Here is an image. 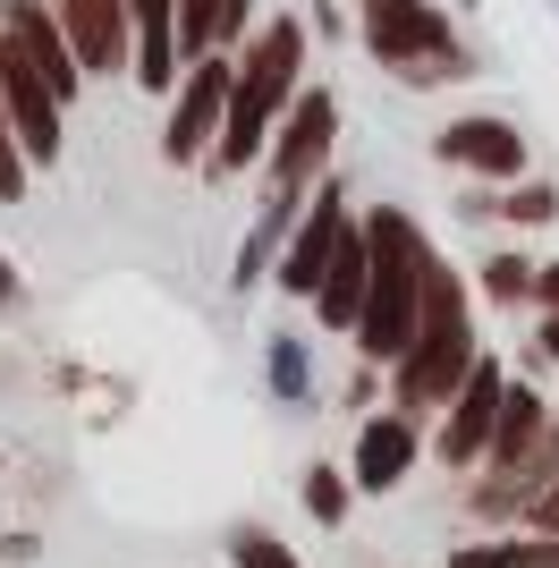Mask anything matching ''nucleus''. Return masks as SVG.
I'll list each match as a JSON object with an SVG mask.
<instances>
[{
  "mask_svg": "<svg viewBox=\"0 0 559 568\" xmlns=\"http://www.w3.org/2000/svg\"><path fill=\"white\" fill-rule=\"evenodd\" d=\"M500 221H517V230H542V221L559 213V187H542V179H509V195L491 204Z\"/></svg>",
  "mask_w": 559,
  "mask_h": 568,
  "instance_id": "4be33fe9",
  "label": "nucleus"
},
{
  "mask_svg": "<svg viewBox=\"0 0 559 568\" xmlns=\"http://www.w3.org/2000/svg\"><path fill=\"white\" fill-rule=\"evenodd\" d=\"M484 297L491 306H535V263L517 255V246H491L484 255Z\"/></svg>",
  "mask_w": 559,
  "mask_h": 568,
  "instance_id": "aec40b11",
  "label": "nucleus"
},
{
  "mask_svg": "<svg viewBox=\"0 0 559 568\" xmlns=\"http://www.w3.org/2000/svg\"><path fill=\"white\" fill-rule=\"evenodd\" d=\"M416 467H424V425H416V416H398V407H373L365 425H356L348 484H356V493H398Z\"/></svg>",
  "mask_w": 559,
  "mask_h": 568,
  "instance_id": "f8f14e48",
  "label": "nucleus"
},
{
  "mask_svg": "<svg viewBox=\"0 0 559 568\" xmlns=\"http://www.w3.org/2000/svg\"><path fill=\"white\" fill-rule=\"evenodd\" d=\"M18 297H26V288H18V272H9V255H0V314L18 306Z\"/></svg>",
  "mask_w": 559,
  "mask_h": 568,
  "instance_id": "c85d7f7f",
  "label": "nucleus"
},
{
  "mask_svg": "<svg viewBox=\"0 0 559 568\" xmlns=\"http://www.w3.org/2000/svg\"><path fill=\"white\" fill-rule=\"evenodd\" d=\"M51 18H60V34H69L85 77H128V51H136L128 0H51Z\"/></svg>",
  "mask_w": 559,
  "mask_h": 568,
  "instance_id": "ddd939ff",
  "label": "nucleus"
},
{
  "mask_svg": "<svg viewBox=\"0 0 559 568\" xmlns=\"http://www.w3.org/2000/svg\"><path fill=\"white\" fill-rule=\"evenodd\" d=\"M305 18L297 9H280V18H263L246 43H237V77H230V111H221V136H212L204 170L212 179H237V170H255L263 162V144H272L280 111L297 102L305 85Z\"/></svg>",
  "mask_w": 559,
  "mask_h": 568,
  "instance_id": "f257e3e1",
  "label": "nucleus"
},
{
  "mask_svg": "<svg viewBox=\"0 0 559 568\" xmlns=\"http://www.w3.org/2000/svg\"><path fill=\"white\" fill-rule=\"evenodd\" d=\"M0 34L43 69V85L60 102L85 94V69H77V51H69V34H60V18H51V0H0Z\"/></svg>",
  "mask_w": 559,
  "mask_h": 568,
  "instance_id": "4468645a",
  "label": "nucleus"
},
{
  "mask_svg": "<svg viewBox=\"0 0 559 568\" xmlns=\"http://www.w3.org/2000/svg\"><path fill=\"white\" fill-rule=\"evenodd\" d=\"M272 390H280L288 407L314 390V374H305V348H297V339H272Z\"/></svg>",
  "mask_w": 559,
  "mask_h": 568,
  "instance_id": "b1692460",
  "label": "nucleus"
},
{
  "mask_svg": "<svg viewBox=\"0 0 559 568\" xmlns=\"http://www.w3.org/2000/svg\"><path fill=\"white\" fill-rule=\"evenodd\" d=\"M500 390H509V365L500 356H475L466 382L441 399V433H433V458L441 467H484V442H491V416H500Z\"/></svg>",
  "mask_w": 559,
  "mask_h": 568,
  "instance_id": "1a4fd4ad",
  "label": "nucleus"
},
{
  "mask_svg": "<svg viewBox=\"0 0 559 568\" xmlns=\"http://www.w3.org/2000/svg\"><path fill=\"white\" fill-rule=\"evenodd\" d=\"M305 306H314L323 332H339V339L356 332V306H365V230H356V221H348V237L331 246V263H323V281H314Z\"/></svg>",
  "mask_w": 559,
  "mask_h": 568,
  "instance_id": "dca6fc26",
  "label": "nucleus"
},
{
  "mask_svg": "<svg viewBox=\"0 0 559 568\" xmlns=\"http://www.w3.org/2000/svg\"><path fill=\"white\" fill-rule=\"evenodd\" d=\"M449 568H559V535H535V544H458Z\"/></svg>",
  "mask_w": 559,
  "mask_h": 568,
  "instance_id": "6ab92c4d",
  "label": "nucleus"
},
{
  "mask_svg": "<svg viewBox=\"0 0 559 568\" xmlns=\"http://www.w3.org/2000/svg\"><path fill=\"white\" fill-rule=\"evenodd\" d=\"M365 306H356V356L365 365H390L416 332V306H424V255H433V237L416 230V213H398V204H373L365 221Z\"/></svg>",
  "mask_w": 559,
  "mask_h": 568,
  "instance_id": "7ed1b4c3",
  "label": "nucleus"
},
{
  "mask_svg": "<svg viewBox=\"0 0 559 568\" xmlns=\"http://www.w3.org/2000/svg\"><path fill=\"white\" fill-rule=\"evenodd\" d=\"M128 26H136L128 77H136L144 94H170L179 85V0H128Z\"/></svg>",
  "mask_w": 559,
  "mask_h": 568,
  "instance_id": "2eb2a0df",
  "label": "nucleus"
},
{
  "mask_svg": "<svg viewBox=\"0 0 559 568\" xmlns=\"http://www.w3.org/2000/svg\"><path fill=\"white\" fill-rule=\"evenodd\" d=\"M517 518L535 526V535H559V475H551V484H542L535 500H526V509H517Z\"/></svg>",
  "mask_w": 559,
  "mask_h": 568,
  "instance_id": "a878e982",
  "label": "nucleus"
},
{
  "mask_svg": "<svg viewBox=\"0 0 559 568\" xmlns=\"http://www.w3.org/2000/svg\"><path fill=\"white\" fill-rule=\"evenodd\" d=\"M230 77H237V51H186V60H179L170 128H162V153L179 170H204L212 136H221V111H230Z\"/></svg>",
  "mask_w": 559,
  "mask_h": 568,
  "instance_id": "423d86ee",
  "label": "nucleus"
},
{
  "mask_svg": "<svg viewBox=\"0 0 559 568\" xmlns=\"http://www.w3.org/2000/svg\"><path fill=\"white\" fill-rule=\"evenodd\" d=\"M348 187L339 179H314V195L297 204V221H288V237H280V255H272V281L288 288V297H314V281H323V263L331 246L348 237Z\"/></svg>",
  "mask_w": 559,
  "mask_h": 568,
  "instance_id": "6e6552de",
  "label": "nucleus"
},
{
  "mask_svg": "<svg viewBox=\"0 0 559 568\" xmlns=\"http://www.w3.org/2000/svg\"><path fill=\"white\" fill-rule=\"evenodd\" d=\"M433 153H441L449 170H475L484 187H509V179H526V136H517V119H491V111L449 119L441 136H433Z\"/></svg>",
  "mask_w": 559,
  "mask_h": 568,
  "instance_id": "9d476101",
  "label": "nucleus"
},
{
  "mask_svg": "<svg viewBox=\"0 0 559 568\" xmlns=\"http://www.w3.org/2000/svg\"><path fill=\"white\" fill-rule=\"evenodd\" d=\"M559 475V407H551V425H542V442L526 458H509V467H484L475 484H466V518H484V526H509L526 500L542 493Z\"/></svg>",
  "mask_w": 559,
  "mask_h": 568,
  "instance_id": "9b49d317",
  "label": "nucleus"
},
{
  "mask_svg": "<svg viewBox=\"0 0 559 568\" xmlns=\"http://www.w3.org/2000/svg\"><path fill=\"white\" fill-rule=\"evenodd\" d=\"M484 356V339H475V314H466V281L449 272L441 255H424V306H416V332H407V348L382 365L390 374V407L398 416H441V399L466 382V365Z\"/></svg>",
  "mask_w": 559,
  "mask_h": 568,
  "instance_id": "f03ea898",
  "label": "nucleus"
},
{
  "mask_svg": "<svg viewBox=\"0 0 559 568\" xmlns=\"http://www.w3.org/2000/svg\"><path fill=\"white\" fill-rule=\"evenodd\" d=\"M255 0H179V60L186 51H237Z\"/></svg>",
  "mask_w": 559,
  "mask_h": 568,
  "instance_id": "a211bd4d",
  "label": "nucleus"
},
{
  "mask_svg": "<svg viewBox=\"0 0 559 568\" xmlns=\"http://www.w3.org/2000/svg\"><path fill=\"white\" fill-rule=\"evenodd\" d=\"M348 500H356V484H348V467H305V518L314 526H348Z\"/></svg>",
  "mask_w": 559,
  "mask_h": 568,
  "instance_id": "412c9836",
  "label": "nucleus"
},
{
  "mask_svg": "<svg viewBox=\"0 0 559 568\" xmlns=\"http://www.w3.org/2000/svg\"><path fill=\"white\" fill-rule=\"evenodd\" d=\"M356 34L398 85H458L475 77V51L458 43L441 0H356Z\"/></svg>",
  "mask_w": 559,
  "mask_h": 568,
  "instance_id": "20e7f679",
  "label": "nucleus"
},
{
  "mask_svg": "<svg viewBox=\"0 0 559 568\" xmlns=\"http://www.w3.org/2000/svg\"><path fill=\"white\" fill-rule=\"evenodd\" d=\"M535 348H542V356H559V306H542V332H535Z\"/></svg>",
  "mask_w": 559,
  "mask_h": 568,
  "instance_id": "cd10ccee",
  "label": "nucleus"
},
{
  "mask_svg": "<svg viewBox=\"0 0 559 568\" xmlns=\"http://www.w3.org/2000/svg\"><path fill=\"white\" fill-rule=\"evenodd\" d=\"M230 560H237V568H305L297 551L272 535V526H237V535H230Z\"/></svg>",
  "mask_w": 559,
  "mask_h": 568,
  "instance_id": "5701e85b",
  "label": "nucleus"
},
{
  "mask_svg": "<svg viewBox=\"0 0 559 568\" xmlns=\"http://www.w3.org/2000/svg\"><path fill=\"white\" fill-rule=\"evenodd\" d=\"M535 306H559V263H535Z\"/></svg>",
  "mask_w": 559,
  "mask_h": 568,
  "instance_id": "bb28decb",
  "label": "nucleus"
},
{
  "mask_svg": "<svg viewBox=\"0 0 559 568\" xmlns=\"http://www.w3.org/2000/svg\"><path fill=\"white\" fill-rule=\"evenodd\" d=\"M542 425H551V399H542L535 382H517L500 390V416H491V442H484V467H509V458H526L542 442Z\"/></svg>",
  "mask_w": 559,
  "mask_h": 568,
  "instance_id": "f3484780",
  "label": "nucleus"
},
{
  "mask_svg": "<svg viewBox=\"0 0 559 568\" xmlns=\"http://www.w3.org/2000/svg\"><path fill=\"white\" fill-rule=\"evenodd\" d=\"M331 144H339V102H331V85H297V102L280 111L272 144H263V195L305 204V187L331 170Z\"/></svg>",
  "mask_w": 559,
  "mask_h": 568,
  "instance_id": "39448f33",
  "label": "nucleus"
},
{
  "mask_svg": "<svg viewBox=\"0 0 559 568\" xmlns=\"http://www.w3.org/2000/svg\"><path fill=\"white\" fill-rule=\"evenodd\" d=\"M26 179H34V162L18 153V136H9V111H0V204H26Z\"/></svg>",
  "mask_w": 559,
  "mask_h": 568,
  "instance_id": "393cba45",
  "label": "nucleus"
},
{
  "mask_svg": "<svg viewBox=\"0 0 559 568\" xmlns=\"http://www.w3.org/2000/svg\"><path fill=\"white\" fill-rule=\"evenodd\" d=\"M0 111H9V136H18V153L34 170H51L60 153H69V102L51 94L43 69H34L9 34H0Z\"/></svg>",
  "mask_w": 559,
  "mask_h": 568,
  "instance_id": "0eeeda50",
  "label": "nucleus"
}]
</instances>
